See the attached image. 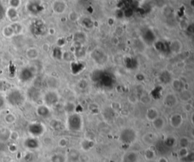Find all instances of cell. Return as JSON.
Here are the masks:
<instances>
[{
	"instance_id": "obj_1",
	"label": "cell",
	"mask_w": 194,
	"mask_h": 162,
	"mask_svg": "<svg viewBox=\"0 0 194 162\" xmlns=\"http://www.w3.org/2000/svg\"><path fill=\"white\" fill-rule=\"evenodd\" d=\"M67 129L73 132H79L82 129L83 120L78 114H72L67 120Z\"/></svg>"
},
{
	"instance_id": "obj_2",
	"label": "cell",
	"mask_w": 194,
	"mask_h": 162,
	"mask_svg": "<svg viewBox=\"0 0 194 162\" xmlns=\"http://www.w3.org/2000/svg\"><path fill=\"white\" fill-rule=\"evenodd\" d=\"M137 139V133L132 128H125L121 131L119 139L122 143L130 145L134 143Z\"/></svg>"
},
{
	"instance_id": "obj_3",
	"label": "cell",
	"mask_w": 194,
	"mask_h": 162,
	"mask_svg": "<svg viewBox=\"0 0 194 162\" xmlns=\"http://www.w3.org/2000/svg\"><path fill=\"white\" fill-rule=\"evenodd\" d=\"M28 131L30 133L33 137L36 138L38 136H40L43 134L45 131L44 126L42 124L40 123H35L32 124L30 125L29 128H28Z\"/></svg>"
},
{
	"instance_id": "obj_4",
	"label": "cell",
	"mask_w": 194,
	"mask_h": 162,
	"mask_svg": "<svg viewBox=\"0 0 194 162\" xmlns=\"http://www.w3.org/2000/svg\"><path fill=\"white\" fill-rule=\"evenodd\" d=\"M91 57L97 64H103L107 61V57L105 55V53L100 49H95L90 54Z\"/></svg>"
},
{
	"instance_id": "obj_5",
	"label": "cell",
	"mask_w": 194,
	"mask_h": 162,
	"mask_svg": "<svg viewBox=\"0 0 194 162\" xmlns=\"http://www.w3.org/2000/svg\"><path fill=\"white\" fill-rule=\"evenodd\" d=\"M44 100L48 105L53 106L58 102V95L55 91H50L45 95Z\"/></svg>"
},
{
	"instance_id": "obj_6",
	"label": "cell",
	"mask_w": 194,
	"mask_h": 162,
	"mask_svg": "<svg viewBox=\"0 0 194 162\" xmlns=\"http://www.w3.org/2000/svg\"><path fill=\"white\" fill-rule=\"evenodd\" d=\"M183 124V117L180 114H174L170 118V124L174 128H179Z\"/></svg>"
},
{
	"instance_id": "obj_7",
	"label": "cell",
	"mask_w": 194,
	"mask_h": 162,
	"mask_svg": "<svg viewBox=\"0 0 194 162\" xmlns=\"http://www.w3.org/2000/svg\"><path fill=\"white\" fill-rule=\"evenodd\" d=\"M138 154L135 152H128L125 153L122 158V162H138Z\"/></svg>"
},
{
	"instance_id": "obj_8",
	"label": "cell",
	"mask_w": 194,
	"mask_h": 162,
	"mask_svg": "<svg viewBox=\"0 0 194 162\" xmlns=\"http://www.w3.org/2000/svg\"><path fill=\"white\" fill-rule=\"evenodd\" d=\"M24 145L27 149H36L40 146V143H39V141L36 138L30 137L25 140Z\"/></svg>"
},
{
	"instance_id": "obj_9",
	"label": "cell",
	"mask_w": 194,
	"mask_h": 162,
	"mask_svg": "<svg viewBox=\"0 0 194 162\" xmlns=\"http://www.w3.org/2000/svg\"><path fill=\"white\" fill-rule=\"evenodd\" d=\"M66 7H67V5H66L65 2H63V1H56L53 4V11L58 14H61L64 12V10L66 9Z\"/></svg>"
},
{
	"instance_id": "obj_10",
	"label": "cell",
	"mask_w": 194,
	"mask_h": 162,
	"mask_svg": "<svg viewBox=\"0 0 194 162\" xmlns=\"http://www.w3.org/2000/svg\"><path fill=\"white\" fill-rule=\"evenodd\" d=\"M37 115L43 118H47L50 116V110L46 105H40L36 110Z\"/></svg>"
},
{
	"instance_id": "obj_11",
	"label": "cell",
	"mask_w": 194,
	"mask_h": 162,
	"mask_svg": "<svg viewBox=\"0 0 194 162\" xmlns=\"http://www.w3.org/2000/svg\"><path fill=\"white\" fill-rule=\"evenodd\" d=\"M177 103L176 96L173 94H168L164 99V104L167 107H173Z\"/></svg>"
},
{
	"instance_id": "obj_12",
	"label": "cell",
	"mask_w": 194,
	"mask_h": 162,
	"mask_svg": "<svg viewBox=\"0 0 194 162\" xmlns=\"http://www.w3.org/2000/svg\"><path fill=\"white\" fill-rule=\"evenodd\" d=\"M143 39L147 43H152L155 41V36L154 33L150 30H147V31L145 32L143 34Z\"/></svg>"
},
{
	"instance_id": "obj_13",
	"label": "cell",
	"mask_w": 194,
	"mask_h": 162,
	"mask_svg": "<svg viewBox=\"0 0 194 162\" xmlns=\"http://www.w3.org/2000/svg\"><path fill=\"white\" fill-rule=\"evenodd\" d=\"M153 124L155 129L157 130H161L164 126V121L162 118L158 117L156 119H155L153 121Z\"/></svg>"
},
{
	"instance_id": "obj_14",
	"label": "cell",
	"mask_w": 194,
	"mask_h": 162,
	"mask_svg": "<svg viewBox=\"0 0 194 162\" xmlns=\"http://www.w3.org/2000/svg\"><path fill=\"white\" fill-rule=\"evenodd\" d=\"M147 118L150 121L153 122L155 119H156L158 117V114L157 110H155V108H150L147 112Z\"/></svg>"
},
{
	"instance_id": "obj_15",
	"label": "cell",
	"mask_w": 194,
	"mask_h": 162,
	"mask_svg": "<svg viewBox=\"0 0 194 162\" xmlns=\"http://www.w3.org/2000/svg\"><path fill=\"white\" fill-rule=\"evenodd\" d=\"M81 148L84 149V151H89L93 147L94 143L90 139H84L81 142Z\"/></svg>"
},
{
	"instance_id": "obj_16",
	"label": "cell",
	"mask_w": 194,
	"mask_h": 162,
	"mask_svg": "<svg viewBox=\"0 0 194 162\" xmlns=\"http://www.w3.org/2000/svg\"><path fill=\"white\" fill-rule=\"evenodd\" d=\"M84 64L80 62H74L71 64V70H72V73H74V74H77L78 72L81 71L84 69Z\"/></svg>"
},
{
	"instance_id": "obj_17",
	"label": "cell",
	"mask_w": 194,
	"mask_h": 162,
	"mask_svg": "<svg viewBox=\"0 0 194 162\" xmlns=\"http://www.w3.org/2000/svg\"><path fill=\"white\" fill-rule=\"evenodd\" d=\"M175 144H176V139L173 136H168L164 141V145L168 148L174 147Z\"/></svg>"
},
{
	"instance_id": "obj_18",
	"label": "cell",
	"mask_w": 194,
	"mask_h": 162,
	"mask_svg": "<svg viewBox=\"0 0 194 162\" xmlns=\"http://www.w3.org/2000/svg\"><path fill=\"white\" fill-rule=\"evenodd\" d=\"M33 77V74L30 70L28 69H24L21 74V77L23 80H29Z\"/></svg>"
},
{
	"instance_id": "obj_19",
	"label": "cell",
	"mask_w": 194,
	"mask_h": 162,
	"mask_svg": "<svg viewBox=\"0 0 194 162\" xmlns=\"http://www.w3.org/2000/svg\"><path fill=\"white\" fill-rule=\"evenodd\" d=\"M155 156V152L153 150H152L151 149H148L147 150H145L144 152V158L147 160L151 161L153 160V158Z\"/></svg>"
},
{
	"instance_id": "obj_20",
	"label": "cell",
	"mask_w": 194,
	"mask_h": 162,
	"mask_svg": "<svg viewBox=\"0 0 194 162\" xmlns=\"http://www.w3.org/2000/svg\"><path fill=\"white\" fill-rule=\"evenodd\" d=\"M172 87H174V89L176 91H178V92H181L183 90V84L181 80H174L172 82Z\"/></svg>"
},
{
	"instance_id": "obj_21",
	"label": "cell",
	"mask_w": 194,
	"mask_h": 162,
	"mask_svg": "<svg viewBox=\"0 0 194 162\" xmlns=\"http://www.w3.org/2000/svg\"><path fill=\"white\" fill-rule=\"evenodd\" d=\"M180 96H181V98L183 101L186 102V101H188V100L190 99L191 97H192V95H191L190 92L189 91H187V90H182L181 92Z\"/></svg>"
},
{
	"instance_id": "obj_22",
	"label": "cell",
	"mask_w": 194,
	"mask_h": 162,
	"mask_svg": "<svg viewBox=\"0 0 194 162\" xmlns=\"http://www.w3.org/2000/svg\"><path fill=\"white\" fill-rule=\"evenodd\" d=\"M85 39L84 33H81V32L76 33L75 36H74V41L77 43V44H81V43H84L85 41Z\"/></svg>"
},
{
	"instance_id": "obj_23",
	"label": "cell",
	"mask_w": 194,
	"mask_h": 162,
	"mask_svg": "<svg viewBox=\"0 0 194 162\" xmlns=\"http://www.w3.org/2000/svg\"><path fill=\"white\" fill-rule=\"evenodd\" d=\"M66 158L63 155L56 154L52 157V162H65Z\"/></svg>"
},
{
	"instance_id": "obj_24",
	"label": "cell",
	"mask_w": 194,
	"mask_h": 162,
	"mask_svg": "<svg viewBox=\"0 0 194 162\" xmlns=\"http://www.w3.org/2000/svg\"><path fill=\"white\" fill-rule=\"evenodd\" d=\"M101 80H102V84L105 86H109L112 84V79H111L110 76L109 75H102L101 76Z\"/></svg>"
},
{
	"instance_id": "obj_25",
	"label": "cell",
	"mask_w": 194,
	"mask_h": 162,
	"mask_svg": "<svg viewBox=\"0 0 194 162\" xmlns=\"http://www.w3.org/2000/svg\"><path fill=\"white\" fill-rule=\"evenodd\" d=\"M189 151H188L187 148H181L178 151V155H179L181 158H184L186 157L188 154H189Z\"/></svg>"
},
{
	"instance_id": "obj_26",
	"label": "cell",
	"mask_w": 194,
	"mask_h": 162,
	"mask_svg": "<svg viewBox=\"0 0 194 162\" xmlns=\"http://www.w3.org/2000/svg\"><path fill=\"white\" fill-rule=\"evenodd\" d=\"M189 139L187 137H182L180 139V146L181 148H187L189 146Z\"/></svg>"
},
{
	"instance_id": "obj_27",
	"label": "cell",
	"mask_w": 194,
	"mask_h": 162,
	"mask_svg": "<svg viewBox=\"0 0 194 162\" xmlns=\"http://www.w3.org/2000/svg\"><path fill=\"white\" fill-rule=\"evenodd\" d=\"M93 24V23L92 20L88 18H86L85 19H84V21H83V24H84V26L86 27L87 28H88V29L92 27Z\"/></svg>"
},
{
	"instance_id": "obj_28",
	"label": "cell",
	"mask_w": 194,
	"mask_h": 162,
	"mask_svg": "<svg viewBox=\"0 0 194 162\" xmlns=\"http://www.w3.org/2000/svg\"><path fill=\"white\" fill-rule=\"evenodd\" d=\"M53 57L56 59H60L62 57V53L58 48H56L53 51Z\"/></svg>"
},
{
	"instance_id": "obj_29",
	"label": "cell",
	"mask_w": 194,
	"mask_h": 162,
	"mask_svg": "<svg viewBox=\"0 0 194 162\" xmlns=\"http://www.w3.org/2000/svg\"><path fill=\"white\" fill-rule=\"evenodd\" d=\"M181 161L184 162H193L194 154L193 153H189L186 157L184 158H181Z\"/></svg>"
},
{
	"instance_id": "obj_30",
	"label": "cell",
	"mask_w": 194,
	"mask_h": 162,
	"mask_svg": "<svg viewBox=\"0 0 194 162\" xmlns=\"http://www.w3.org/2000/svg\"><path fill=\"white\" fill-rule=\"evenodd\" d=\"M67 139H65V138H61V139H59L58 141V146L61 148H65L66 146H67Z\"/></svg>"
},
{
	"instance_id": "obj_31",
	"label": "cell",
	"mask_w": 194,
	"mask_h": 162,
	"mask_svg": "<svg viewBox=\"0 0 194 162\" xmlns=\"http://www.w3.org/2000/svg\"><path fill=\"white\" fill-rule=\"evenodd\" d=\"M64 108H65V110L67 111V112H73L74 108H75V105H74L73 103L68 102V103L65 105Z\"/></svg>"
},
{
	"instance_id": "obj_32",
	"label": "cell",
	"mask_w": 194,
	"mask_h": 162,
	"mask_svg": "<svg viewBox=\"0 0 194 162\" xmlns=\"http://www.w3.org/2000/svg\"><path fill=\"white\" fill-rule=\"evenodd\" d=\"M150 136H148L147 134L144 136V141L145 142H147V143H151L153 142V139H155V136L153 133H150Z\"/></svg>"
},
{
	"instance_id": "obj_33",
	"label": "cell",
	"mask_w": 194,
	"mask_h": 162,
	"mask_svg": "<svg viewBox=\"0 0 194 162\" xmlns=\"http://www.w3.org/2000/svg\"><path fill=\"white\" fill-rule=\"evenodd\" d=\"M124 14V15L126 17L130 18V17H131L133 15V10L132 8H127V9L125 10Z\"/></svg>"
},
{
	"instance_id": "obj_34",
	"label": "cell",
	"mask_w": 194,
	"mask_h": 162,
	"mask_svg": "<svg viewBox=\"0 0 194 162\" xmlns=\"http://www.w3.org/2000/svg\"><path fill=\"white\" fill-rule=\"evenodd\" d=\"M155 47H156V49H158V51H163L164 49V43H162V42H158L155 44Z\"/></svg>"
},
{
	"instance_id": "obj_35",
	"label": "cell",
	"mask_w": 194,
	"mask_h": 162,
	"mask_svg": "<svg viewBox=\"0 0 194 162\" xmlns=\"http://www.w3.org/2000/svg\"><path fill=\"white\" fill-rule=\"evenodd\" d=\"M158 162H168V161L167 160L166 158L161 157V158H159V159H158Z\"/></svg>"
}]
</instances>
